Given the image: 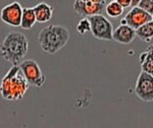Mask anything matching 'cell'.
Segmentation results:
<instances>
[{"label": "cell", "instance_id": "obj_1", "mask_svg": "<svg viewBox=\"0 0 153 128\" xmlns=\"http://www.w3.org/2000/svg\"><path fill=\"white\" fill-rule=\"evenodd\" d=\"M29 86L19 66H12L0 81V94L6 100H19L28 91Z\"/></svg>", "mask_w": 153, "mask_h": 128}, {"label": "cell", "instance_id": "obj_2", "mask_svg": "<svg viewBox=\"0 0 153 128\" xmlns=\"http://www.w3.org/2000/svg\"><path fill=\"white\" fill-rule=\"evenodd\" d=\"M28 38L22 32L11 31L5 36L0 45V55L12 66H19L28 53Z\"/></svg>", "mask_w": 153, "mask_h": 128}, {"label": "cell", "instance_id": "obj_3", "mask_svg": "<svg viewBox=\"0 0 153 128\" xmlns=\"http://www.w3.org/2000/svg\"><path fill=\"white\" fill-rule=\"evenodd\" d=\"M70 37V31L65 26L49 25L40 31L38 41L44 52L55 55L68 44Z\"/></svg>", "mask_w": 153, "mask_h": 128}, {"label": "cell", "instance_id": "obj_4", "mask_svg": "<svg viewBox=\"0 0 153 128\" xmlns=\"http://www.w3.org/2000/svg\"><path fill=\"white\" fill-rule=\"evenodd\" d=\"M23 73L24 77L26 78L29 85L35 86V87H42L46 81V77L42 73V70L39 64L34 60L23 61L19 65Z\"/></svg>", "mask_w": 153, "mask_h": 128}, {"label": "cell", "instance_id": "obj_5", "mask_svg": "<svg viewBox=\"0 0 153 128\" xmlns=\"http://www.w3.org/2000/svg\"><path fill=\"white\" fill-rule=\"evenodd\" d=\"M91 25V33L96 39L99 40H112L113 34V26L109 22V19H106L103 14L99 16H94L88 18Z\"/></svg>", "mask_w": 153, "mask_h": 128}, {"label": "cell", "instance_id": "obj_6", "mask_svg": "<svg viewBox=\"0 0 153 128\" xmlns=\"http://www.w3.org/2000/svg\"><path fill=\"white\" fill-rule=\"evenodd\" d=\"M105 7L106 1L104 0H76L73 4L74 11L84 18L102 14Z\"/></svg>", "mask_w": 153, "mask_h": 128}, {"label": "cell", "instance_id": "obj_7", "mask_svg": "<svg viewBox=\"0 0 153 128\" xmlns=\"http://www.w3.org/2000/svg\"><path fill=\"white\" fill-rule=\"evenodd\" d=\"M135 92L143 102H153V76L141 72L136 82Z\"/></svg>", "mask_w": 153, "mask_h": 128}, {"label": "cell", "instance_id": "obj_8", "mask_svg": "<svg viewBox=\"0 0 153 128\" xmlns=\"http://www.w3.org/2000/svg\"><path fill=\"white\" fill-rule=\"evenodd\" d=\"M22 16H23V7L16 1L7 4L0 11L1 21L11 27H21Z\"/></svg>", "mask_w": 153, "mask_h": 128}, {"label": "cell", "instance_id": "obj_9", "mask_svg": "<svg viewBox=\"0 0 153 128\" xmlns=\"http://www.w3.org/2000/svg\"><path fill=\"white\" fill-rule=\"evenodd\" d=\"M126 23L129 27H131L134 30H138L140 27H142L143 25L149 23L152 21V16H150L149 13H147L146 11H144L143 9L140 8L139 6L133 7L131 10L126 14L124 18Z\"/></svg>", "mask_w": 153, "mask_h": 128}, {"label": "cell", "instance_id": "obj_10", "mask_svg": "<svg viewBox=\"0 0 153 128\" xmlns=\"http://www.w3.org/2000/svg\"><path fill=\"white\" fill-rule=\"evenodd\" d=\"M136 38V31L128 25H120L113 30L112 40L117 41L123 45H128L132 43Z\"/></svg>", "mask_w": 153, "mask_h": 128}, {"label": "cell", "instance_id": "obj_11", "mask_svg": "<svg viewBox=\"0 0 153 128\" xmlns=\"http://www.w3.org/2000/svg\"><path fill=\"white\" fill-rule=\"evenodd\" d=\"M38 23H47L53 16V7L45 2H40L33 7Z\"/></svg>", "mask_w": 153, "mask_h": 128}, {"label": "cell", "instance_id": "obj_12", "mask_svg": "<svg viewBox=\"0 0 153 128\" xmlns=\"http://www.w3.org/2000/svg\"><path fill=\"white\" fill-rule=\"evenodd\" d=\"M142 72L153 76V44L150 45L139 58Z\"/></svg>", "mask_w": 153, "mask_h": 128}, {"label": "cell", "instance_id": "obj_13", "mask_svg": "<svg viewBox=\"0 0 153 128\" xmlns=\"http://www.w3.org/2000/svg\"><path fill=\"white\" fill-rule=\"evenodd\" d=\"M37 23L35 12L33 7H25L23 8V16H22L21 27L25 30L32 29Z\"/></svg>", "mask_w": 153, "mask_h": 128}, {"label": "cell", "instance_id": "obj_14", "mask_svg": "<svg viewBox=\"0 0 153 128\" xmlns=\"http://www.w3.org/2000/svg\"><path fill=\"white\" fill-rule=\"evenodd\" d=\"M136 37H139L145 42H150L153 39V21L143 25L138 30H136Z\"/></svg>", "mask_w": 153, "mask_h": 128}, {"label": "cell", "instance_id": "obj_15", "mask_svg": "<svg viewBox=\"0 0 153 128\" xmlns=\"http://www.w3.org/2000/svg\"><path fill=\"white\" fill-rule=\"evenodd\" d=\"M105 11L107 13L108 16H111V18H117V16H122L123 12H124V8L120 5V3L117 2V0H113L110 1L109 3L106 4Z\"/></svg>", "mask_w": 153, "mask_h": 128}, {"label": "cell", "instance_id": "obj_16", "mask_svg": "<svg viewBox=\"0 0 153 128\" xmlns=\"http://www.w3.org/2000/svg\"><path fill=\"white\" fill-rule=\"evenodd\" d=\"M76 32L81 35H85L86 33L88 32H91V25H90V22H89L88 18H84L76 24Z\"/></svg>", "mask_w": 153, "mask_h": 128}, {"label": "cell", "instance_id": "obj_17", "mask_svg": "<svg viewBox=\"0 0 153 128\" xmlns=\"http://www.w3.org/2000/svg\"><path fill=\"white\" fill-rule=\"evenodd\" d=\"M141 9L149 13L150 16L153 14V0H140L139 5Z\"/></svg>", "mask_w": 153, "mask_h": 128}, {"label": "cell", "instance_id": "obj_18", "mask_svg": "<svg viewBox=\"0 0 153 128\" xmlns=\"http://www.w3.org/2000/svg\"><path fill=\"white\" fill-rule=\"evenodd\" d=\"M117 2L120 3V5L123 7V8H126V7H129L132 4V0H117Z\"/></svg>", "mask_w": 153, "mask_h": 128}, {"label": "cell", "instance_id": "obj_19", "mask_svg": "<svg viewBox=\"0 0 153 128\" xmlns=\"http://www.w3.org/2000/svg\"><path fill=\"white\" fill-rule=\"evenodd\" d=\"M152 21H153V14H152Z\"/></svg>", "mask_w": 153, "mask_h": 128}]
</instances>
